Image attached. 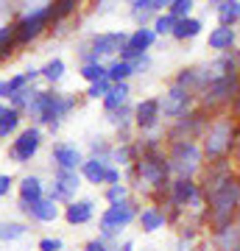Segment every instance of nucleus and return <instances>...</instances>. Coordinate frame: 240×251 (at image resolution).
<instances>
[{"label":"nucleus","instance_id":"nucleus-11","mask_svg":"<svg viewBox=\"0 0 240 251\" xmlns=\"http://www.w3.org/2000/svg\"><path fill=\"white\" fill-rule=\"evenodd\" d=\"M39 148H42V128L39 126H28V128H23L17 134V140L9 145V156L17 165H26V162H31L36 156Z\"/></svg>","mask_w":240,"mask_h":251},{"label":"nucleus","instance_id":"nucleus-24","mask_svg":"<svg viewBox=\"0 0 240 251\" xmlns=\"http://www.w3.org/2000/svg\"><path fill=\"white\" fill-rule=\"evenodd\" d=\"M109 168H112L109 162H101V159H92V156H87L79 173H81V179H87L89 184H107Z\"/></svg>","mask_w":240,"mask_h":251},{"label":"nucleus","instance_id":"nucleus-50","mask_svg":"<svg viewBox=\"0 0 240 251\" xmlns=\"http://www.w3.org/2000/svg\"><path fill=\"white\" fill-rule=\"evenodd\" d=\"M235 226H238V229H240V209H238V221H235Z\"/></svg>","mask_w":240,"mask_h":251},{"label":"nucleus","instance_id":"nucleus-3","mask_svg":"<svg viewBox=\"0 0 240 251\" xmlns=\"http://www.w3.org/2000/svg\"><path fill=\"white\" fill-rule=\"evenodd\" d=\"M76 106H79V103H76V98H73V95H67V92L36 90L34 100H31V106H28L26 112L34 117L39 126H48L51 131H56V128H59V123H62V120L70 115Z\"/></svg>","mask_w":240,"mask_h":251},{"label":"nucleus","instance_id":"nucleus-2","mask_svg":"<svg viewBox=\"0 0 240 251\" xmlns=\"http://www.w3.org/2000/svg\"><path fill=\"white\" fill-rule=\"evenodd\" d=\"M207 221H210V229L221 232L226 226H235L238 221V209H240V179L238 176H226V179L213 190L207 193Z\"/></svg>","mask_w":240,"mask_h":251},{"label":"nucleus","instance_id":"nucleus-39","mask_svg":"<svg viewBox=\"0 0 240 251\" xmlns=\"http://www.w3.org/2000/svg\"><path fill=\"white\" fill-rule=\"evenodd\" d=\"M173 28H176V20L170 17L168 11H162L160 17L154 20V34L157 36H170L173 34Z\"/></svg>","mask_w":240,"mask_h":251},{"label":"nucleus","instance_id":"nucleus-9","mask_svg":"<svg viewBox=\"0 0 240 251\" xmlns=\"http://www.w3.org/2000/svg\"><path fill=\"white\" fill-rule=\"evenodd\" d=\"M240 92V73L223 75L218 81H210L204 90H201V106L204 109H218L223 103H232Z\"/></svg>","mask_w":240,"mask_h":251},{"label":"nucleus","instance_id":"nucleus-17","mask_svg":"<svg viewBox=\"0 0 240 251\" xmlns=\"http://www.w3.org/2000/svg\"><path fill=\"white\" fill-rule=\"evenodd\" d=\"M20 212L28 215L31 221H36V224H51V221L59 218V204L45 196L42 201H36V204H20Z\"/></svg>","mask_w":240,"mask_h":251},{"label":"nucleus","instance_id":"nucleus-1","mask_svg":"<svg viewBox=\"0 0 240 251\" xmlns=\"http://www.w3.org/2000/svg\"><path fill=\"white\" fill-rule=\"evenodd\" d=\"M140 156L134 162V173H137V179L145 181L148 187L154 190V196L157 198H165L168 201V190H170V168H168V153L160 148L157 140H148L145 145L137 148Z\"/></svg>","mask_w":240,"mask_h":251},{"label":"nucleus","instance_id":"nucleus-22","mask_svg":"<svg viewBox=\"0 0 240 251\" xmlns=\"http://www.w3.org/2000/svg\"><path fill=\"white\" fill-rule=\"evenodd\" d=\"M154 42H157V34H154V28H148V25H137L129 34V42H126V48L132 50V53H148L154 48Z\"/></svg>","mask_w":240,"mask_h":251},{"label":"nucleus","instance_id":"nucleus-35","mask_svg":"<svg viewBox=\"0 0 240 251\" xmlns=\"http://www.w3.org/2000/svg\"><path fill=\"white\" fill-rule=\"evenodd\" d=\"M193 6H196L193 0H170V3H168V14L179 23V20L193 17Z\"/></svg>","mask_w":240,"mask_h":251},{"label":"nucleus","instance_id":"nucleus-18","mask_svg":"<svg viewBox=\"0 0 240 251\" xmlns=\"http://www.w3.org/2000/svg\"><path fill=\"white\" fill-rule=\"evenodd\" d=\"M95 215V201H89V198H81V201H70V204L64 206V221L70 226H84L92 221Z\"/></svg>","mask_w":240,"mask_h":251},{"label":"nucleus","instance_id":"nucleus-27","mask_svg":"<svg viewBox=\"0 0 240 251\" xmlns=\"http://www.w3.org/2000/svg\"><path fill=\"white\" fill-rule=\"evenodd\" d=\"M213 243L218 251H240V229L238 226H226V229L213 234Z\"/></svg>","mask_w":240,"mask_h":251},{"label":"nucleus","instance_id":"nucleus-13","mask_svg":"<svg viewBox=\"0 0 240 251\" xmlns=\"http://www.w3.org/2000/svg\"><path fill=\"white\" fill-rule=\"evenodd\" d=\"M204 201L201 196V184L196 179H173L168 190V204L173 209H187V206H198Z\"/></svg>","mask_w":240,"mask_h":251},{"label":"nucleus","instance_id":"nucleus-28","mask_svg":"<svg viewBox=\"0 0 240 251\" xmlns=\"http://www.w3.org/2000/svg\"><path fill=\"white\" fill-rule=\"evenodd\" d=\"M201 20L198 17H187V20H179L176 23V28H173V39H176V42H187V39H193V36H198L201 34Z\"/></svg>","mask_w":240,"mask_h":251},{"label":"nucleus","instance_id":"nucleus-14","mask_svg":"<svg viewBox=\"0 0 240 251\" xmlns=\"http://www.w3.org/2000/svg\"><path fill=\"white\" fill-rule=\"evenodd\" d=\"M204 128H207V120L201 112H190V115L185 117H179L176 123L168 128V145L173 143H196V137L198 134H204Z\"/></svg>","mask_w":240,"mask_h":251},{"label":"nucleus","instance_id":"nucleus-45","mask_svg":"<svg viewBox=\"0 0 240 251\" xmlns=\"http://www.w3.org/2000/svg\"><path fill=\"white\" fill-rule=\"evenodd\" d=\"M84 251H112V246H109V243H104L101 237H95V240H89L87 246H84Z\"/></svg>","mask_w":240,"mask_h":251},{"label":"nucleus","instance_id":"nucleus-49","mask_svg":"<svg viewBox=\"0 0 240 251\" xmlns=\"http://www.w3.org/2000/svg\"><path fill=\"white\" fill-rule=\"evenodd\" d=\"M6 109H9V106H6V103H0V117L6 115Z\"/></svg>","mask_w":240,"mask_h":251},{"label":"nucleus","instance_id":"nucleus-41","mask_svg":"<svg viewBox=\"0 0 240 251\" xmlns=\"http://www.w3.org/2000/svg\"><path fill=\"white\" fill-rule=\"evenodd\" d=\"M109 90H112V81L104 78V81H98V84H89V87H87V98L89 100H98V98L104 100L109 95Z\"/></svg>","mask_w":240,"mask_h":251},{"label":"nucleus","instance_id":"nucleus-29","mask_svg":"<svg viewBox=\"0 0 240 251\" xmlns=\"http://www.w3.org/2000/svg\"><path fill=\"white\" fill-rule=\"evenodd\" d=\"M14 48H17V39H14V23H6L0 25V62H6L14 56Z\"/></svg>","mask_w":240,"mask_h":251},{"label":"nucleus","instance_id":"nucleus-10","mask_svg":"<svg viewBox=\"0 0 240 251\" xmlns=\"http://www.w3.org/2000/svg\"><path fill=\"white\" fill-rule=\"evenodd\" d=\"M81 187V173L79 171H62V168H53V181H51V187H48V193L45 196L51 198V201H56V204H70V201H76V193H79Z\"/></svg>","mask_w":240,"mask_h":251},{"label":"nucleus","instance_id":"nucleus-44","mask_svg":"<svg viewBox=\"0 0 240 251\" xmlns=\"http://www.w3.org/2000/svg\"><path fill=\"white\" fill-rule=\"evenodd\" d=\"M11 184H14V179L9 173H0V198H6L11 193Z\"/></svg>","mask_w":240,"mask_h":251},{"label":"nucleus","instance_id":"nucleus-38","mask_svg":"<svg viewBox=\"0 0 240 251\" xmlns=\"http://www.w3.org/2000/svg\"><path fill=\"white\" fill-rule=\"evenodd\" d=\"M81 78L87 84H98L107 78V64H81Z\"/></svg>","mask_w":240,"mask_h":251},{"label":"nucleus","instance_id":"nucleus-5","mask_svg":"<svg viewBox=\"0 0 240 251\" xmlns=\"http://www.w3.org/2000/svg\"><path fill=\"white\" fill-rule=\"evenodd\" d=\"M126 42H129V34L126 31H109V34L89 36L79 50L81 64H104V59H112L115 62L117 56H120V50L126 48Z\"/></svg>","mask_w":240,"mask_h":251},{"label":"nucleus","instance_id":"nucleus-33","mask_svg":"<svg viewBox=\"0 0 240 251\" xmlns=\"http://www.w3.org/2000/svg\"><path fill=\"white\" fill-rule=\"evenodd\" d=\"M39 78H45L48 84H59V81L64 78V62L62 59H51V62L39 70Z\"/></svg>","mask_w":240,"mask_h":251},{"label":"nucleus","instance_id":"nucleus-25","mask_svg":"<svg viewBox=\"0 0 240 251\" xmlns=\"http://www.w3.org/2000/svg\"><path fill=\"white\" fill-rule=\"evenodd\" d=\"M129 95H132V90H129V81H123V84H112L109 95L101 100V103H104V112H107V115H112V112H117V109L129 106Z\"/></svg>","mask_w":240,"mask_h":251},{"label":"nucleus","instance_id":"nucleus-19","mask_svg":"<svg viewBox=\"0 0 240 251\" xmlns=\"http://www.w3.org/2000/svg\"><path fill=\"white\" fill-rule=\"evenodd\" d=\"M17 196H20V204H36L45 198V184L39 176H23L17 184Z\"/></svg>","mask_w":240,"mask_h":251},{"label":"nucleus","instance_id":"nucleus-8","mask_svg":"<svg viewBox=\"0 0 240 251\" xmlns=\"http://www.w3.org/2000/svg\"><path fill=\"white\" fill-rule=\"evenodd\" d=\"M53 17H51V3H39L36 9L26 11L23 17L14 23V39H17V48L20 45H28L51 28Z\"/></svg>","mask_w":240,"mask_h":251},{"label":"nucleus","instance_id":"nucleus-43","mask_svg":"<svg viewBox=\"0 0 240 251\" xmlns=\"http://www.w3.org/2000/svg\"><path fill=\"white\" fill-rule=\"evenodd\" d=\"M148 67H151V56H148V53L140 56L137 62H132V73H134V75H142V73L148 70Z\"/></svg>","mask_w":240,"mask_h":251},{"label":"nucleus","instance_id":"nucleus-20","mask_svg":"<svg viewBox=\"0 0 240 251\" xmlns=\"http://www.w3.org/2000/svg\"><path fill=\"white\" fill-rule=\"evenodd\" d=\"M235 42H238V31H235V28H226V25H218V28L210 31L207 48H210V50H218V53H226V50L235 48Z\"/></svg>","mask_w":240,"mask_h":251},{"label":"nucleus","instance_id":"nucleus-32","mask_svg":"<svg viewBox=\"0 0 240 251\" xmlns=\"http://www.w3.org/2000/svg\"><path fill=\"white\" fill-rule=\"evenodd\" d=\"M34 95H36L34 84H28V87L17 90L14 95H9V106H11V109H17V112H26V109L31 106V100H34Z\"/></svg>","mask_w":240,"mask_h":251},{"label":"nucleus","instance_id":"nucleus-37","mask_svg":"<svg viewBox=\"0 0 240 251\" xmlns=\"http://www.w3.org/2000/svg\"><path fill=\"white\" fill-rule=\"evenodd\" d=\"M28 234V226L26 224H0V243H11V240H20Z\"/></svg>","mask_w":240,"mask_h":251},{"label":"nucleus","instance_id":"nucleus-47","mask_svg":"<svg viewBox=\"0 0 240 251\" xmlns=\"http://www.w3.org/2000/svg\"><path fill=\"white\" fill-rule=\"evenodd\" d=\"M3 98H9V87H6V81H0V103H3Z\"/></svg>","mask_w":240,"mask_h":251},{"label":"nucleus","instance_id":"nucleus-16","mask_svg":"<svg viewBox=\"0 0 240 251\" xmlns=\"http://www.w3.org/2000/svg\"><path fill=\"white\" fill-rule=\"evenodd\" d=\"M162 120V109H160V98H145L134 106V126L140 131H151L157 128Z\"/></svg>","mask_w":240,"mask_h":251},{"label":"nucleus","instance_id":"nucleus-15","mask_svg":"<svg viewBox=\"0 0 240 251\" xmlns=\"http://www.w3.org/2000/svg\"><path fill=\"white\" fill-rule=\"evenodd\" d=\"M51 159H53L56 168H62V171H81V165H84V153L76 148L73 143H53V148H51Z\"/></svg>","mask_w":240,"mask_h":251},{"label":"nucleus","instance_id":"nucleus-30","mask_svg":"<svg viewBox=\"0 0 240 251\" xmlns=\"http://www.w3.org/2000/svg\"><path fill=\"white\" fill-rule=\"evenodd\" d=\"M20 120H23V112H17V109H6V115L0 117V140H9L14 131L20 128Z\"/></svg>","mask_w":240,"mask_h":251},{"label":"nucleus","instance_id":"nucleus-4","mask_svg":"<svg viewBox=\"0 0 240 251\" xmlns=\"http://www.w3.org/2000/svg\"><path fill=\"white\" fill-rule=\"evenodd\" d=\"M204 145H201V153L207 159H213L210 165H218V162H226L235 145H238V128H235V120L232 115H218L215 120H210L201 134Z\"/></svg>","mask_w":240,"mask_h":251},{"label":"nucleus","instance_id":"nucleus-7","mask_svg":"<svg viewBox=\"0 0 240 251\" xmlns=\"http://www.w3.org/2000/svg\"><path fill=\"white\" fill-rule=\"evenodd\" d=\"M140 215V209L132 198L129 201H120V204H109L98 218V229H101V240L109 243L115 234H120L129 224H134Z\"/></svg>","mask_w":240,"mask_h":251},{"label":"nucleus","instance_id":"nucleus-6","mask_svg":"<svg viewBox=\"0 0 240 251\" xmlns=\"http://www.w3.org/2000/svg\"><path fill=\"white\" fill-rule=\"evenodd\" d=\"M201 145L198 143H173L168 151V168L176 179H193L198 171H201Z\"/></svg>","mask_w":240,"mask_h":251},{"label":"nucleus","instance_id":"nucleus-21","mask_svg":"<svg viewBox=\"0 0 240 251\" xmlns=\"http://www.w3.org/2000/svg\"><path fill=\"white\" fill-rule=\"evenodd\" d=\"M162 11H168V0H134L132 3V17L140 23V28L148 23L151 14L160 17Z\"/></svg>","mask_w":240,"mask_h":251},{"label":"nucleus","instance_id":"nucleus-48","mask_svg":"<svg viewBox=\"0 0 240 251\" xmlns=\"http://www.w3.org/2000/svg\"><path fill=\"white\" fill-rule=\"evenodd\" d=\"M117 251H134V243H132V240H126V243H123V246H120Z\"/></svg>","mask_w":240,"mask_h":251},{"label":"nucleus","instance_id":"nucleus-34","mask_svg":"<svg viewBox=\"0 0 240 251\" xmlns=\"http://www.w3.org/2000/svg\"><path fill=\"white\" fill-rule=\"evenodd\" d=\"M109 123L115 126L117 131L126 134V128L134 126V106H123V109H117V112H112V115H109Z\"/></svg>","mask_w":240,"mask_h":251},{"label":"nucleus","instance_id":"nucleus-12","mask_svg":"<svg viewBox=\"0 0 240 251\" xmlns=\"http://www.w3.org/2000/svg\"><path fill=\"white\" fill-rule=\"evenodd\" d=\"M193 100H196V95H193L190 90H185V87H176V84H170L168 90L162 92V98H160L162 117H173V120H179V117L190 115V106H193Z\"/></svg>","mask_w":240,"mask_h":251},{"label":"nucleus","instance_id":"nucleus-23","mask_svg":"<svg viewBox=\"0 0 240 251\" xmlns=\"http://www.w3.org/2000/svg\"><path fill=\"white\" fill-rule=\"evenodd\" d=\"M137 224H140L142 232H157V229H162V226L168 224V218H165V209H160L157 204L151 206H142L140 215H137Z\"/></svg>","mask_w":240,"mask_h":251},{"label":"nucleus","instance_id":"nucleus-31","mask_svg":"<svg viewBox=\"0 0 240 251\" xmlns=\"http://www.w3.org/2000/svg\"><path fill=\"white\" fill-rule=\"evenodd\" d=\"M134 73H132V64L120 62V59H115V62L107 64V78L112 81V84H123V81H129Z\"/></svg>","mask_w":240,"mask_h":251},{"label":"nucleus","instance_id":"nucleus-36","mask_svg":"<svg viewBox=\"0 0 240 251\" xmlns=\"http://www.w3.org/2000/svg\"><path fill=\"white\" fill-rule=\"evenodd\" d=\"M76 9H79L76 0H56V3H51V17H53V23H59V20L76 14Z\"/></svg>","mask_w":240,"mask_h":251},{"label":"nucleus","instance_id":"nucleus-42","mask_svg":"<svg viewBox=\"0 0 240 251\" xmlns=\"http://www.w3.org/2000/svg\"><path fill=\"white\" fill-rule=\"evenodd\" d=\"M39 251H64L62 237H42L39 240Z\"/></svg>","mask_w":240,"mask_h":251},{"label":"nucleus","instance_id":"nucleus-46","mask_svg":"<svg viewBox=\"0 0 240 251\" xmlns=\"http://www.w3.org/2000/svg\"><path fill=\"white\" fill-rule=\"evenodd\" d=\"M232 115H235V117H240V92H238V98L232 100Z\"/></svg>","mask_w":240,"mask_h":251},{"label":"nucleus","instance_id":"nucleus-40","mask_svg":"<svg viewBox=\"0 0 240 251\" xmlns=\"http://www.w3.org/2000/svg\"><path fill=\"white\" fill-rule=\"evenodd\" d=\"M104 196H107L109 204H120V201H129V187H126L123 181L120 184H109Z\"/></svg>","mask_w":240,"mask_h":251},{"label":"nucleus","instance_id":"nucleus-26","mask_svg":"<svg viewBox=\"0 0 240 251\" xmlns=\"http://www.w3.org/2000/svg\"><path fill=\"white\" fill-rule=\"evenodd\" d=\"M215 14H218V25L235 28V23L240 20V0H218L213 3Z\"/></svg>","mask_w":240,"mask_h":251}]
</instances>
